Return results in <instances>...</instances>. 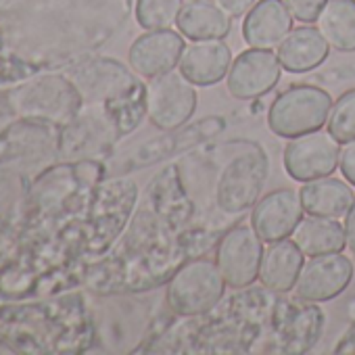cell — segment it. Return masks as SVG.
<instances>
[{"mask_svg":"<svg viewBox=\"0 0 355 355\" xmlns=\"http://www.w3.org/2000/svg\"><path fill=\"white\" fill-rule=\"evenodd\" d=\"M332 109L330 94L311 84H297L282 90L268 109V128L280 138H299L322 130Z\"/></svg>","mask_w":355,"mask_h":355,"instance_id":"cell-1","label":"cell"},{"mask_svg":"<svg viewBox=\"0 0 355 355\" xmlns=\"http://www.w3.org/2000/svg\"><path fill=\"white\" fill-rule=\"evenodd\" d=\"M226 280L216 261L195 259L178 270L167 286V303L180 315L211 311L224 297Z\"/></svg>","mask_w":355,"mask_h":355,"instance_id":"cell-2","label":"cell"},{"mask_svg":"<svg viewBox=\"0 0 355 355\" xmlns=\"http://www.w3.org/2000/svg\"><path fill=\"white\" fill-rule=\"evenodd\" d=\"M197 109L195 84L182 73H163L150 80L146 86V115L148 121L163 130L173 132L182 128Z\"/></svg>","mask_w":355,"mask_h":355,"instance_id":"cell-3","label":"cell"},{"mask_svg":"<svg viewBox=\"0 0 355 355\" xmlns=\"http://www.w3.org/2000/svg\"><path fill=\"white\" fill-rule=\"evenodd\" d=\"M263 259V241L253 226L239 224L230 228L216 249V263L230 288H245L259 278Z\"/></svg>","mask_w":355,"mask_h":355,"instance_id":"cell-4","label":"cell"},{"mask_svg":"<svg viewBox=\"0 0 355 355\" xmlns=\"http://www.w3.org/2000/svg\"><path fill=\"white\" fill-rule=\"evenodd\" d=\"M340 159V146L336 138L330 132H309L299 138H293V142L284 148V169L297 182H309L318 178L330 175L338 167Z\"/></svg>","mask_w":355,"mask_h":355,"instance_id":"cell-5","label":"cell"},{"mask_svg":"<svg viewBox=\"0 0 355 355\" xmlns=\"http://www.w3.org/2000/svg\"><path fill=\"white\" fill-rule=\"evenodd\" d=\"M353 261L343 253L313 255L303 263V270L295 284V295L301 301L322 303L330 301L351 284L353 280Z\"/></svg>","mask_w":355,"mask_h":355,"instance_id":"cell-6","label":"cell"},{"mask_svg":"<svg viewBox=\"0 0 355 355\" xmlns=\"http://www.w3.org/2000/svg\"><path fill=\"white\" fill-rule=\"evenodd\" d=\"M280 61L272 51L249 49L241 53L226 76L228 92L239 101H255L276 88L280 82Z\"/></svg>","mask_w":355,"mask_h":355,"instance_id":"cell-7","label":"cell"},{"mask_svg":"<svg viewBox=\"0 0 355 355\" xmlns=\"http://www.w3.org/2000/svg\"><path fill=\"white\" fill-rule=\"evenodd\" d=\"M184 36L169 30H150L138 36L128 53L130 67L140 78H157L173 71L184 53Z\"/></svg>","mask_w":355,"mask_h":355,"instance_id":"cell-8","label":"cell"},{"mask_svg":"<svg viewBox=\"0 0 355 355\" xmlns=\"http://www.w3.org/2000/svg\"><path fill=\"white\" fill-rule=\"evenodd\" d=\"M121 136L123 134L117 119L105 107L90 105L69 121L65 132V148L67 155L94 157L107 153Z\"/></svg>","mask_w":355,"mask_h":355,"instance_id":"cell-9","label":"cell"},{"mask_svg":"<svg viewBox=\"0 0 355 355\" xmlns=\"http://www.w3.org/2000/svg\"><path fill=\"white\" fill-rule=\"evenodd\" d=\"M303 203L293 189H278L266 195L251 214V226L266 243L288 239L303 220Z\"/></svg>","mask_w":355,"mask_h":355,"instance_id":"cell-10","label":"cell"},{"mask_svg":"<svg viewBox=\"0 0 355 355\" xmlns=\"http://www.w3.org/2000/svg\"><path fill=\"white\" fill-rule=\"evenodd\" d=\"M291 30L293 15L284 0H257L243 21V38L251 49H278Z\"/></svg>","mask_w":355,"mask_h":355,"instance_id":"cell-11","label":"cell"},{"mask_svg":"<svg viewBox=\"0 0 355 355\" xmlns=\"http://www.w3.org/2000/svg\"><path fill=\"white\" fill-rule=\"evenodd\" d=\"M232 51L222 40H201L184 49L178 69L195 86H214L222 82L232 65Z\"/></svg>","mask_w":355,"mask_h":355,"instance_id":"cell-12","label":"cell"},{"mask_svg":"<svg viewBox=\"0 0 355 355\" xmlns=\"http://www.w3.org/2000/svg\"><path fill=\"white\" fill-rule=\"evenodd\" d=\"M328 42L318 28L309 24L293 28L291 34L278 44L276 57L288 73H307L320 67L328 59Z\"/></svg>","mask_w":355,"mask_h":355,"instance_id":"cell-13","label":"cell"},{"mask_svg":"<svg viewBox=\"0 0 355 355\" xmlns=\"http://www.w3.org/2000/svg\"><path fill=\"white\" fill-rule=\"evenodd\" d=\"M303 251L295 241L282 239L276 243H270L268 249H263V259L259 268V280L266 288L274 293H288L295 288L297 278L303 270Z\"/></svg>","mask_w":355,"mask_h":355,"instance_id":"cell-14","label":"cell"},{"mask_svg":"<svg viewBox=\"0 0 355 355\" xmlns=\"http://www.w3.org/2000/svg\"><path fill=\"white\" fill-rule=\"evenodd\" d=\"M175 26L193 42L224 40L232 30V17L216 5V0H187Z\"/></svg>","mask_w":355,"mask_h":355,"instance_id":"cell-15","label":"cell"},{"mask_svg":"<svg viewBox=\"0 0 355 355\" xmlns=\"http://www.w3.org/2000/svg\"><path fill=\"white\" fill-rule=\"evenodd\" d=\"M303 209L307 216L315 218H345L351 203H353V191L349 184L336 178H318V180L303 182L299 191Z\"/></svg>","mask_w":355,"mask_h":355,"instance_id":"cell-16","label":"cell"},{"mask_svg":"<svg viewBox=\"0 0 355 355\" xmlns=\"http://www.w3.org/2000/svg\"><path fill=\"white\" fill-rule=\"evenodd\" d=\"M293 241L299 245V249L307 257L326 255V253H340L347 247L345 226H340L338 220L315 218V216L301 220V224L293 232Z\"/></svg>","mask_w":355,"mask_h":355,"instance_id":"cell-17","label":"cell"},{"mask_svg":"<svg viewBox=\"0 0 355 355\" xmlns=\"http://www.w3.org/2000/svg\"><path fill=\"white\" fill-rule=\"evenodd\" d=\"M318 30L330 49L355 53V0H328L318 17Z\"/></svg>","mask_w":355,"mask_h":355,"instance_id":"cell-18","label":"cell"},{"mask_svg":"<svg viewBox=\"0 0 355 355\" xmlns=\"http://www.w3.org/2000/svg\"><path fill=\"white\" fill-rule=\"evenodd\" d=\"M184 0H136V21L142 30H169L180 15Z\"/></svg>","mask_w":355,"mask_h":355,"instance_id":"cell-19","label":"cell"},{"mask_svg":"<svg viewBox=\"0 0 355 355\" xmlns=\"http://www.w3.org/2000/svg\"><path fill=\"white\" fill-rule=\"evenodd\" d=\"M326 128L338 144L355 140V88L343 92L336 103H332Z\"/></svg>","mask_w":355,"mask_h":355,"instance_id":"cell-20","label":"cell"},{"mask_svg":"<svg viewBox=\"0 0 355 355\" xmlns=\"http://www.w3.org/2000/svg\"><path fill=\"white\" fill-rule=\"evenodd\" d=\"M328 0H284L286 9L291 11L293 19L301 24H313L318 21L322 9L326 7Z\"/></svg>","mask_w":355,"mask_h":355,"instance_id":"cell-21","label":"cell"},{"mask_svg":"<svg viewBox=\"0 0 355 355\" xmlns=\"http://www.w3.org/2000/svg\"><path fill=\"white\" fill-rule=\"evenodd\" d=\"M338 167H340V173L345 180L355 189V140L347 142L345 148L340 150Z\"/></svg>","mask_w":355,"mask_h":355,"instance_id":"cell-22","label":"cell"},{"mask_svg":"<svg viewBox=\"0 0 355 355\" xmlns=\"http://www.w3.org/2000/svg\"><path fill=\"white\" fill-rule=\"evenodd\" d=\"M255 3H257V0H216V5H218L224 13H228L232 19L245 17V15L253 9Z\"/></svg>","mask_w":355,"mask_h":355,"instance_id":"cell-23","label":"cell"},{"mask_svg":"<svg viewBox=\"0 0 355 355\" xmlns=\"http://www.w3.org/2000/svg\"><path fill=\"white\" fill-rule=\"evenodd\" d=\"M345 236H347V247L355 253V199L345 216Z\"/></svg>","mask_w":355,"mask_h":355,"instance_id":"cell-24","label":"cell"}]
</instances>
